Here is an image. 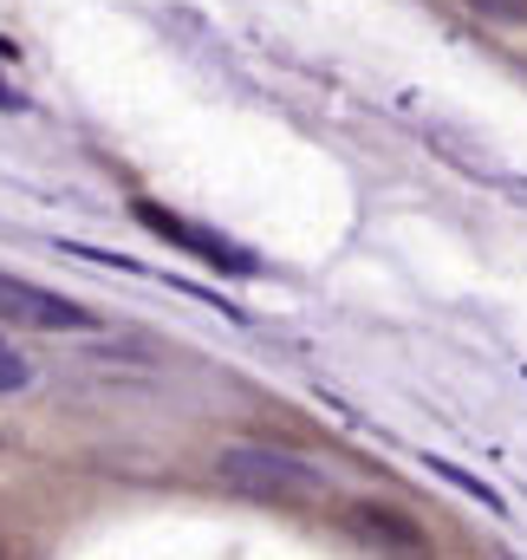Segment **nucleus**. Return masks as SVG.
Segmentation results:
<instances>
[{
	"mask_svg": "<svg viewBox=\"0 0 527 560\" xmlns=\"http://www.w3.org/2000/svg\"><path fill=\"white\" fill-rule=\"evenodd\" d=\"M339 528L365 548H385V555H423V528L403 509H385V502H346Z\"/></svg>",
	"mask_w": 527,
	"mask_h": 560,
	"instance_id": "obj_4",
	"label": "nucleus"
},
{
	"mask_svg": "<svg viewBox=\"0 0 527 560\" xmlns=\"http://www.w3.org/2000/svg\"><path fill=\"white\" fill-rule=\"evenodd\" d=\"M0 319L7 326H33V332H79V326H92V313L79 300H66L52 287H33V280H13V275H0Z\"/></svg>",
	"mask_w": 527,
	"mask_h": 560,
	"instance_id": "obj_2",
	"label": "nucleus"
},
{
	"mask_svg": "<svg viewBox=\"0 0 527 560\" xmlns=\"http://www.w3.org/2000/svg\"><path fill=\"white\" fill-rule=\"evenodd\" d=\"M137 222H143V229H156V235H169V242H183V248H189V255H202L209 268H229V275H255V261H248L235 242H222V235H209V229H196V222L169 215L163 202H137Z\"/></svg>",
	"mask_w": 527,
	"mask_h": 560,
	"instance_id": "obj_3",
	"label": "nucleus"
},
{
	"mask_svg": "<svg viewBox=\"0 0 527 560\" xmlns=\"http://www.w3.org/2000/svg\"><path fill=\"white\" fill-rule=\"evenodd\" d=\"M222 482L248 502L267 509H319L326 502V469H313L306 456H286V450H222Z\"/></svg>",
	"mask_w": 527,
	"mask_h": 560,
	"instance_id": "obj_1",
	"label": "nucleus"
},
{
	"mask_svg": "<svg viewBox=\"0 0 527 560\" xmlns=\"http://www.w3.org/2000/svg\"><path fill=\"white\" fill-rule=\"evenodd\" d=\"M462 7H476L482 20H502V26H527V0H462Z\"/></svg>",
	"mask_w": 527,
	"mask_h": 560,
	"instance_id": "obj_5",
	"label": "nucleus"
},
{
	"mask_svg": "<svg viewBox=\"0 0 527 560\" xmlns=\"http://www.w3.org/2000/svg\"><path fill=\"white\" fill-rule=\"evenodd\" d=\"M26 378H33V365H26V359H20V352L0 339V392H20Z\"/></svg>",
	"mask_w": 527,
	"mask_h": 560,
	"instance_id": "obj_6",
	"label": "nucleus"
}]
</instances>
